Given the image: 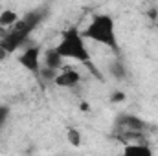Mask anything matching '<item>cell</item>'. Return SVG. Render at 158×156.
Returning <instances> with one entry per match:
<instances>
[{
  "label": "cell",
  "mask_w": 158,
  "mask_h": 156,
  "mask_svg": "<svg viewBox=\"0 0 158 156\" xmlns=\"http://www.w3.org/2000/svg\"><path fill=\"white\" fill-rule=\"evenodd\" d=\"M114 125L121 129V130H140V132H145L149 129V123L145 119H142L136 114H127V112H121L118 114Z\"/></svg>",
  "instance_id": "cell-6"
},
{
  "label": "cell",
  "mask_w": 158,
  "mask_h": 156,
  "mask_svg": "<svg viewBox=\"0 0 158 156\" xmlns=\"http://www.w3.org/2000/svg\"><path fill=\"white\" fill-rule=\"evenodd\" d=\"M66 142L72 145V147H79L83 143V134L81 130L76 129V127H68L66 129Z\"/></svg>",
  "instance_id": "cell-11"
},
{
  "label": "cell",
  "mask_w": 158,
  "mask_h": 156,
  "mask_svg": "<svg viewBox=\"0 0 158 156\" xmlns=\"http://www.w3.org/2000/svg\"><path fill=\"white\" fill-rule=\"evenodd\" d=\"M19 18H20V15L17 11H13V9H2L0 11V28L9 30Z\"/></svg>",
  "instance_id": "cell-10"
},
{
  "label": "cell",
  "mask_w": 158,
  "mask_h": 156,
  "mask_svg": "<svg viewBox=\"0 0 158 156\" xmlns=\"http://www.w3.org/2000/svg\"><path fill=\"white\" fill-rule=\"evenodd\" d=\"M0 11H2V0H0Z\"/></svg>",
  "instance_id": "cell-17"
},
{
  "label": "cell",
  "mask_w": 158,
  "mask_h": 156,
  "mask_svg": "<svg viewBox=\"0 0 158 156\" xmlns=\"http://www.w3.org/2000/svg\"><path fill=\"white\" fill-rule=\"evenodd\" d=\"M9 57H11V55H9L6 50H2V48H0V63H2V61H6V59H9Z\"/></svg>",
  "instance_id": "cell-15"
},
{
  "label": "cell",
  "mask_w": 158,
  "mask_h": 156,
  "mask_svg": "<svg viewBox=\"0 0 158 156\" xmlns=\"http://www.w3.org/2000/svg\"><path fill=\"white\" fill-rule=\"evenodd\" d=\"M109 74L116 81H125L129 77V68L121 59H114L112 63H109Z\"/></svg>",
  "instance_id": "cell-8"
},
{
  "label": "cell",
  "mask_w": 158,
  "mask_h": 156,
  "mask_svg": "<svg viewBox=\"0 0 158 156\" xmlns=\"http://www.w3.org/2000/svg\"><path fill=\"white\" fill-rule=\"evenodd\" d=\"M9 116H11V109L7 105H0V129L7 123Z\"/></svg>",
  "instance_id": "cell-13"
},
{
  "label": "cell",
  "mask_w": 158,
  "mask_h": 156,
  "mask_svg": "<svg viewBox=\"0 0 158 156\" xmlns=\"http://www.w3.org/2000/svg\"><path fill=\"white\" fill-rule=\"evenodd\" d=\"M85 39H90L109 50H112L116 55L119 53V40L116 33V20L109 13H96L88 26L83 30Z\"/></svg>",
  "instance_id": "cell-3"
},
{
  "label": "cell",
  "mask_w": 158,
  "mask_h": 156,
  "mask_svg": "<svg viewBox=\"0 0 158 156\" xmlns=\"http://www.w3.org/2000/svg\"><path fill=\"white\" fill-rule=\"evenodd\" d=\"M81 81H83L81 72H77V70L72 68V66H64V68H61V70L57 72V76L53 79V84H55L57 88H66V90H70V88L79 86Z\"/></svg>",
  "instance_id": "cell-5"
},
{
  "label": "cell",
  "mask_w": 158,
  "mask_h": 156,
  "mask_svg": "<svg viewBox=\"0 0 158 156\" xmlns=\"http://www.w3.org/2000/svg\"><path fill=\"white\" fill-rule=\"evenodd\" d=\"M59 70H53V68H46V66H40V72H39V77L42 81H53L55 76H57Z\"/></svg>",
  "instance_id": "cell-12"
},
{
  "label": "cell",
  "mask_w": 158,
  "mask_h": 156,
  "mask_svg": "<svg viewBox=\"0 0 158 156\" xmlns=\"http://www.w3.org/2000/svg\"><path fill=\"white\" fill-rule=\"evenodd\" d=\"M19 64L24 70H28L30 74H33V76L39 77L40 66H42V48H40L39 44L24 48L20 51V55H19Z\"/></svg>",
  "instance_id": "cell-4"
},
{
  "label": "cell",
  "mask_w": 158,
  "mask_h": 156,
  "mask_svg": "<svg viewBox=\"0 0 158 156\" xmlns=\"http://www.w3.org/2000/svg\"><path fill=\"white\" fill-rule=\"evenodd\" d=\"M127 99V94L123 92V90H114L110 96H109V101L110 103H123Z\"/></svg>",
  "instance_id": "cell-14"
},
{
  "label": "cell",
  "mask_w": 158,
  "mask_h": 156,
  "mask_svg": "<svg viewBox=\"0 0 158 156\" xmlns=\"http://www.w3.org/2000/svg\"><path fill=\"white\" fill-rule=\"evenodd\" d=\"M64 63V57L59 53L57 46H50L42 51V66L46 68H53V70H61Z\"/></svg>",
  "instance_id": "cell-7"
},
{
  "label": "cell",
  "mask_w": 158,
  "mask_h": 156,
  "mask_svg": "<svg viewBox=\"0 0 158 156\" xmlns=\"http://www.w3.org/2000/svg\"><path fill=\"white\" fill-rule=\"evenodd\" d=\"M156 15H158L156 7H151V11H149V17H151V18H156Z\"/></svg>",
  "instance_id": "cell-16"
},
{
  "label": "cell",
  "mask_w": 158,
  "mask_h": 156,
  "mask_svg": "<svg viewBox=\"0 0 158 156\" xmlns=\"http://www.w3.org/2000/svg\"><path fill=\"white\" fill-rule=\"evenodd\" d=\"M46 18H48V9H44V7L28 11L9 30L4 31V35L0 37V48L6 50L9 55H13L17 50H20V48L26 46L30 35L39 28Z\"/></svg>",
  "instance_id": "cell-1"
},
{
  "label": "cell",
  "mask_w": 158,
  "mask_h": 156,
  "mask_svg": "<svg viewBox=\"0 0 158 156\" xmlns=\"http://www.w3.org/2000/svg\"><path fill=\"white\" fill-rule=\"evenodd\" d=\"M57 50L59 53L64 57V59H72V61H77L81 64H85L98 79H101L99 70L96 68V64L92 63V53L86 46V39L83 35V31L79 30L76 24L68 26L66 30H63L61 37H59V44H57Z\"/></svg>",
  "instance_id": "cell-2"
},
{
  "label": "cell",
  "mask_w": 158,
  "mask_h": 156,
  "mask_svg": "<svg viewBox=\"0 0 158 156\" xmlns=\"http://www.w3.org/2000/svg\"><path fill=\"white\" fill-rule=\"evenodd\" d=\"M123 153L125 154H153V149L147 145V142H129L123 145Z\"/></svg>",
  "instance_id": "cell-9"
}]
</instances>
